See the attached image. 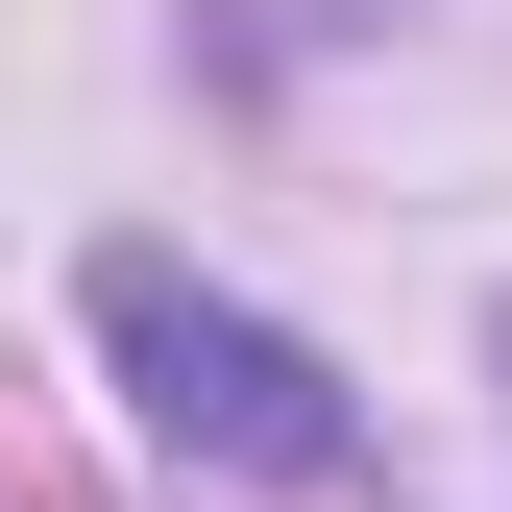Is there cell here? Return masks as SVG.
Returning <instances> with one entry per match:
<instances>
[{
  "mask_svg": "<svg viewBox=\"0 0 512 512\" xmlns=\"http://www.w3.org/2000/svg\"><path fill=\"white\" fill-rule=\"evenodd\" d=\"M98 342H122V391H147V439H196L244 488H342V366H317L293 317L196 293L171 244H98Z\"/></svg>",
  "mask_w": 512,
  "mask_h": 512,
  "instance_id": "cell-1",
  "label": "cell"
}]
</instances>
